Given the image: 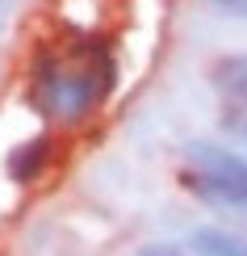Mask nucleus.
Segmentation results:
<instances>
[{"mask_svg": "<svg viewBox=\"0 0 247 256\" xmlns=\"http://www.w3.org/2000/svg\"><path fill=\"white\" fill-rule=\"evenodd\" d=\"M180 185L218 210H247V152H231L210 138L185 143Z\"/></svg>", "mask_w": 247, "mask_h": 256, "instance_id": "nucleus-1", "label": "nucleus"}, {"mask_svg": "<svg viewBox=\"0 0 247 256\" xmlns=\"http://www.w3.org/2000/svg\"><path fill=\"white\" fill-rule=\"evenodd\" d=\"M210 84L235 105H247V50L243 55H222L210 63Z\"/></svg>", "mask_w": 247, "mask_h": 256, "instance_id": "nucleus-2", "label": "nucleus"}, {"mask_svg": "<svg viewBox=\"0 0 247 256\" xmlns=\"http://www.w3.org/2000/svg\"><path fill=\"white\" fill-rule=\"evenodd\" d=\"M189 248L193 256H247V240L227 227H193Z\"/></svg>", "mask_w": 247, "mask_h": 256, "instance_id": "nucleus-3", "label": "nucleus"}, {"mask_svg": "<svg viewBox=\"0 0 247 256\" xmlns=\"http://www.w3.org/2000/svg\"><path fill=\"white\" fill-rule=\"evenodd\" d=\"M46 160H50V143L46 138H29V143H21L17 152L8 156V176H13L17 185H29V180L42 176Z\"/></svg>", "mask_w": 247, "mask_h": 256, "instance_id": "nucleus-4", "label": "nucleus"}, {"mask_svg": "<svg viewBox=\"0 0 247 256\" xmlns=\"http://www.w3.org/2000/svg\"><path fill=\"white\" fill-rule=\"evenodd\" d=\"M138 256H193L189 248H180V244H164V240H155V244H143L138 248Z\"/></svg>", "mask_w": 247, "mask_h": 256, "instance_id": "nucleus-5", "label": "nucleus"}, {"mask_svg": "<svg viewBox=\"0 0 247 256\" xmlns=\"http://www.w3.org/2000/svg\"><path fill=\"white\" fill-rule=\"evenodd\" d=\"M227 130L239 138V147L247 152V110H231V118H227Z\"/></svg>", "mask_w": 247, "mask_h": 256, "instance_id": "nucleus-6", "label": "nucleus"}, {"mask_svg": "<svg viewBox=\"0 0 247 256\" xmlns=\"http://www.w3.org/2000/svg\"><path fill=\"white\" fill-rule=\"evenodd\" d=\"M206 4L222 8V13H231V17H247V0H206Z\"/></svg>", "mask_w": 247, "mask_h": 256, "instance_id": "nucleus-7", "label": "nucleus"}]
</instances>
